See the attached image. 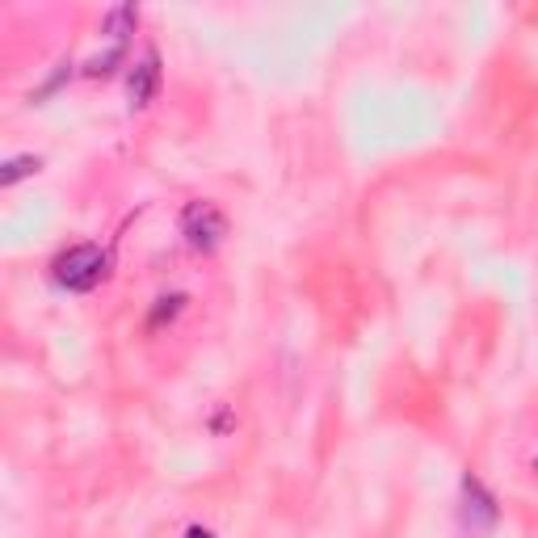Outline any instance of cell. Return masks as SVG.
Instances as JSON below:
<instances>
[{"label": "cell", "instance_id": "1", "mask_svg": "<svg viewBox=\"0 0 538 538\" xmlns=\"http://www.w3.org/2000/svg\"><path fill=\"white\" fill-rule=\"evenodd\" d=\"M106 253H101L97 244H76V248H64L55 261H51V278L64 286L72 295H85L93 286L106 278Z\"/></svg>", "mask_w": 538, "mask_h": 538}, {"label": "cell", "instance_id": "2", "mask_svg": "<svg viewBox=\"0 0 538 538\" xmlns=\"http://www.w3.org/2000/svg\"><path fill=\"white\" fill-rule=\"evenodd\" d=\"M181 236L194 253H215L227 236V219L215 202H190L181 211Z\"/></svg>", "mask_w": 538, "mask_h": 538}, {"label": "cell", "instance_id": "3", "mask_svg": "<svg viewBox=\"0 0 538 538\" xmlns=\"http://www.w3.org/2000/svg\"><path fill=\"white\" fill-rule=\"evenodd\" d=\"M496 517H501V509H496L492 492L475 480V475H467V480H463V526L471 534H484V530L496 526Z\"/></svg>", "mask_w": 538, "mask_h": 538}, {"label": "cell", "instance_id": "4", "mask_svg": "<svg viewBox=\"0 0 538 538\" xmlns=\"http://www.w3.org/2000/svg\"><path fill=\"white\" fill-rule=\"evenodd\" d=\"M160 80H164V72H160V55L156 51H148L139 59V64L127 72V97H131V110H148L152 101H156V93H160Z\"/></svg>", "mask_w": 538, "mask_h": 538}, {"label": "cell", "instance_id": "5", "mask_svg": "<svg viewBox=\"0 0 538 538\" xmlns=\"http://www.w3.org/2000/svg\"><path fill=\"white\" fill-rule=\"evenodd\" d=\"M135 26H139L135 5H114L106 17H101V30L114 38V47H127V34H135Z\"/></svg>", "mask_w": 538, "mask_h": 538}, {"label": "cell", "instance_id": "6", "mask_svg": "<svg viewBox=\"0 0 538 538\" xmlns=\"http://www.w3.org/2000/svg\"><path fill=\"white\" fill-rule=\"evenodd\" d=\"M38 169H43L38 156H13V160H5V169H0V185H17L22 177H34Z\"/></svg>", "mask_w": 538, "mask_h": 538}, {"label": "cell", "instance_id": "7", "mask_svg": "<svg viewBox=\"0 0 538 538\" xmlns=\"http://www.w3.org/2000/svg\"><path fill=\"white\" fill-rule=\"evenodd\" d=\"M122 55H127V47H110L106 55L89 59V64H85V76H110V72H114V64H122Z\"/></svg>", "mask_w": 538, "mask_h": 538}, {"label": "cell", "instance_id": "8", "mask_svg": "<svg viewBox=\"0 0 538 538\" xmlns=\"http://www.w3.org/2000/svg\"><path fill=\"white\" fill-rule=\"evenodd\" d=\"M181 303H185V295H169V299H160V307H156V312H152V328H156V324H160L164 316L173 320V316L181 312Z\"/></svg>", "mask_w": 538, "mask_h": 538}, {"label": "cell", "instance_id": "9", "mask_svg": "<svg viewBox=\"0 0 538 538\" xmlns=\"http://www.w3.org/2000/svg\"><path fill=\"white\" fill-rule=\"evenodd\" d=\"M185 538H215V534L206 530V526H190V530H185Z\"/></svg>", "mask_w": 538, "mask_h": 538}, {"label": "cell", "instance_id": "10", "mask_svg": "<svg viewBox=\"0 0 538 538\" xmlns=\"http://www.w3.org/2000/svg\"><path fill=\"white\" fill-rule=\"evenodd\" d=\"M534 471H538V459H534Z\"/></svg>", "mask_w": 538, "mask_h": 538}]
</instances>
